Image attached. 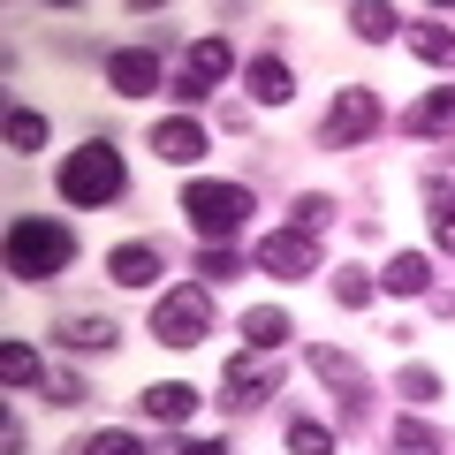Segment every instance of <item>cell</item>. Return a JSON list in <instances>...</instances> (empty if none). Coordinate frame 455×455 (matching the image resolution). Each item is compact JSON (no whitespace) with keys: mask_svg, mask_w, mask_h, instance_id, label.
<instances>
[{"mask_svg":"<svg viewBox=\"0 0 455 455\" xmlns=\"http://www.w3.org/2000/svg\"><path fill=\"white\" fill-rule=\"evenodd\" d=\"M68 266H76V235H68L61 220H46V212L8 220V274H16L23 289H46V281H61Z\"/></svg>","mask_w":455,"mask_h":455,"instance_id":"6da1fadb","label":"cell"},{"mask_svg":"<svg viewBox=\"0 0 455 455\" xmlns=\"http://www.w3.org/2000/svg\"><path fill=\"white\" fill-rule=\"evenodd\" d=\"M53 190H61L76 212L114 205V197L130 190V167H122V152H114V137H84V145L53 167Z\"/></svg>","mask_w":455,"mask_h":455,"instance_id":"7a4b0ae2","label":"cell"},{"mask_svg":"<svg viewBox=\"0 0 455 455\" xmlns=\"http://www.w3.org/2000/svg\"><path fill=\"white\" fill-rule=\"evenodd\" d=\"M182 220L197 228V243H228L251 220V190L243 182H182Z\"/></svg>","mask_w":455,"mask_h":455,"instance_id":"3957f363","label":"cell"},{"mask_svg":"<svg viewBox=\"0 0 455 455\" xmlns=\"http://www.w3.org/2000/svg\"><path fill=\"white\" fill-rule=\"evenodd\" d=\"M212 334V289L197 281V289H167L160 304H152V341H167V349H197V341Z\"/></svg>","mask_w":455,"mask_h":455,"instance_id":"277c9868","label":"cell"},{"mask_svg":"<svg viewBox=\"0 0 455 455\" xmlns=\"http://www.w3.org/2000/svg\"><path fill=\"white\" fill-rule=\"evenodd\" d=\"M379 122H387V107H379L372 84H341L334 107H326V122H319V137L334 152H349V145H364V137H379Z\"/></svg>","mask_w":455,"mask_h":455,"instance_id":"5b68a950","label":"cell"},{"mask_svg":"<svg viewBox=\"0 0 455 455\" xmlns=\"http://www.w3.org/2000/svg\"><path fill=\"white\" fill-rule=\"evenodd\" d=\"M228 68H235V46H228L220 31H212V38H190V46H182V68L167 76V92H175L182 107H197V99H212V92H220V76H228Z\"/></svg>","mask_w":455,"mask_h":455,"instance_id":"8992f818","label":"cell"},{"mask_svg":"<svg viewBox=\"0 0 455 455\" xmlns=\"http://www.w3.org/2000/svg\"><path fill=\"white\" fill-rule=\"evenodd\" d=\"M259 274L311 281V274H319V235H304V228H274V235L259 243Z\"/></svg>","mask_w":455,"mask_h":455,"instance_id":"52a82bcc","label":"cell"},{"mask_svg":"<svg viewBox=\"0 0 455 455\" xmlns=\"http://www.w3.org/2000/svg\"><path fill=\"white\" fill-rule=\"evenodd\" d=\"M274 387H281V357H259V349L235 357V364L220 372V403H228V410H259Z\"/></svg>","mask_w":455,"mask_h":455,"instance_id":"ba28073f","label":"cell"},{"mask_svg":"<svg viewBox=\"0 0 455 455\" xmlns=\"http://www.w3.org/2000/svg\"><path fill=\"white\" fill-rule=\"evenodd\" d=\"M107 84L122 99H152L167 84V68H160V53H152V46H114L107 53Z\"/></svg>","mask_w":455,"mask_h":455,"instance_id":"9c48e42d","label":"cell"},{"mask_svg":"<svg viewBox=\"0 0 455 455\" xmlns=\"http://www.w3.org/2000/svg\"><path fill=\"white\" fill-rule=\"evenodd\" d=\"M114 334H122V326H114L107 311H61V319H53V341H61V349H76V357L114 349Z\"/></svg>","mask_w":455,"mask_h":455,"instance_id":"30bf717a","label":"cell"},{"mask_svg":"<svg viewBox=\"0 0 455 455\" xmlns=\"http://www.w3.org/2000/svg\"><path fill=\"white\" fill-rule=\"evenodd\" d=\"M160 274H167V251L160 243H114L107 251V281H122V289H152Z\"/></svg>","mask_w":455,"mask_h":455,"instance_id":"8fae6325","label":"cell"},{"mask_svg":"<svg viewBox=\"0 0 455 455\" xmlns=\"http://www.w3.org/2000/svg\"><path fill=\"white\" fill-rule=\"evenodd\" d=\"M137 410H145L152 425H190L197 418V387L190 379H152V387L137 395Z\"/></svg>","mask_w":455,"mask_h":455,"instance_id":"7c38bea8","label":"cell"},{"mask_svg":"<svg viewBox=\"0 0 455 455\" xmlns=\"http://www.w3.org/2000/svg\"><path fill=\"white\" fill-rule=\"evenodd\" d=\"M425 212H433V243L455 251V167H433L425 175Z\"/></svg>","mask_w":455,"mask_h":455,"instance_id":"4fadbf2b","label":"cell"},{"mask_svg":"<svg viewBox=\"0 0 455 455\" xmlns=\"http://www.w3.org/2000/svg\"><path fill=\"white\" fill-rule=\"evenodd\" d=\"M152 152H160L167 167H190L197 152H205V130H197L190 114H175V122H160V130H152Z\"/></svg>","mask_w":455,"mask_h":455,"instance_id":"5bb4252c","label":"cell"},{"mask_svg":"<svg viewBox=\"0 0 455 455\" xmlns=\"http://www.w3.org/2000/svg\"><path fill=\"white\" fill-rule=\"evenodd\" d=\"M243 84H251V99H259V107H289V99H296L289 61H274V53H259V61L243 68Z\"/></svg>","mask_w":455,"mask_h":455,"instance_id":"9a60e30c","label":"cell"},{"mask_svg":"<svg viewBox=\"0 0 455 455\" xmlns=\"http://www.w3.org/2000/svg\"><path fill=\"white\" fill-rule=\"evenodd\" d=\"M296 334V319L281 304H259V311H243V341L259 349V357H281V341Z\"/></svg>","mask_w":455,"mask_h":455,"instance_id":"2e32d148","label":"cell"},{"mask_svg":"<svg viewBox=\"0 0 455 455\" xmlns=\"http://www.w3.org/2000/svg\"><path fill=\"white\" fill-rule=\"evenodd\" d=\"M403 130L410 137H455V84H448V92H425L418 107L403 114Z\"/></svg>","mask_w":455,"mask_h":455,"instance_id":"e0dca14e","label":"cell"},{"mask_svg":"<svg viewBox=\"0 0 455 455\" xmlns=\"http://www.w3.org/2000/svg\"><path fill=\"white\" fill-rule=\"evenodd\" d=\"M403 46L418 53L425 68H455V31H448V23H433V16H425V23H403Z\"/></svg>","mask_w":455,"mask_h":455,"instance_id":"ac0fdd59","label":"cell"},{"mask_svg":"<svg viewBox=\"0 0 455 455\" xmlns=\"http://www.w3.org/2000/svg\"><path fill=\"white\" fill-rule=\"evenodd\" d=\"M311 372H319L326 387H349V403H364V364L349 357V349H334V341H319V349H311Z\"/></svg>","mask_w":455,"mask_h":455,"instance_id":"d6986e66","label":"cell"},{"mask_svg":"<svg viewBox=\"0 0 455 455\" xmlns=\"http://www.w3.org/2000/svg\"><path fill=\"white\" fill-rule=\"evenodd\" d=\"M379 289H395V296H425V289H433V259H425V251H395V259L379 266Z\"/></svg>","mask_w":455,"mask_h":455,"instance_id":"ffe728a7","label":"cell"},{"mask_svg":"<svg viewBox=\"0 0 455 455\" xmlns=\"http://www.w3.org/2000/svg\"><path fill=\"white\" fill-rule=\"evenodd\" d=\"M349 31H357L364 46H387V38H403V16L379 8V0H357V8H349Z\"/></svg>","mask_w":455,"mask_h":455,"instance_id":"44dd1931","label":"cell"},{"mask_svg":"<svg viewBox=\"0 0 455 455\" xmlns=\"http://www.w3.org/2000/svg\"><path fill=\"white\" fill-rule=\"evenodd\" d=\"M0 379L8 387H38L46 379V357H38L31 341H0Z\"/></svg>","mask_w":455,"mask_h":455,"instance_id":"7402d4cb","label":"cell"},{"mask_svg":"<svg viewBox=\"0 0 455 455\" xmlns=\"http://www.w3.org/2000/svg\"><path fill=\"white\" fill-rule=\"evenodd\" d=\"M289 455H341V440L319 418H289Z\"/></svg>","mask_w":455,"mask_h":455,"instance_id":"603a6c76","label":"cell"},{"mask_svg":"<svg viewBox=\"0 0 455 455\" xmlns=\"http://www.w3.org/2000/svg\"><path fill=\"white\" fill-rule=\"evenodd\" d=\"M38 145H46V114H38V107H8V152L31 160Z\"/></svg>","mask_w":455,"mask_h":455,"instance_id":"cb8c5ba5","label":"cell"},{"mask_svg":"<svg viewBox=\"0 0 455 455\" xmlns=\"http://www.w3.org/2000/svg\"><path fill=\"white\" fill-rule=\"evenodd\" d=\"M387 448L395 455H448V448H440V433H433V425H418V418H395Z\"/></svg>","mask_w":455,"mask_h":455,"instance_id":"d4e9b609","label":"cell"},{"mask_svg":"<svg viewBox=\"0 0 455 455\" xmlns=\"http://www.w3.org/2000/svg\"><path fill=\"white\" fill-rule=\"evenodd\" d=\"M372 289H379V281L364 274V266H334V304L341 311H364V304H372Z\"/></svg>","mask_w":455,"mask_h":455,"instance_id":"484cf974","label":"cell"},{"mask_svg":"<svg viewBox=\"0 0 455 455\" xmlns=\"http://www.w3.org/2000/svg\"><path fill=\"white\" fill-rule=\"evenodd\" d=\"M197 274H205V289H220V281L243 274V259H235L228 243H205V251H197Z\"/></svg>","mask_w":455,"mask_h":455,"instance_id":"4316f807","label":"cell"},{"mask_svg":"<svg viewBox=\"0 0 455 455\" xmlns=\"http://www.w3.org/2000/svg\"><path fill=\"white\" fill-rule=\"evenodd\" d=\"M76 455H145V440H137V433H122V425H99V433L84 440Z\"/></svg>","mask_w":455,"mask_h":455,"instance_id":"83f0119b","label":"cell"},{"mask_svg":"<svg viewBox=\"0 0 455 455\" xmlns=\"http://www.w3.org/2000/svg\"><path fill=\"white\" fill-rule=\"evenodd\" d=\"M395 395H410V403H440V372H425V364H403V372H395Z\"/></svg>","mask_w":455,"mask_h":455,"instance_id":"f1b7e54d","label":"cell"},{"mask_svg":"<svg viewBox=\"0 0 455 455\" xmlns=\"http://www.w3.org/2000/svg\"><path fill=\"white\" fill-rule=\"evenodd\" d=\"M326 220H334V197H319V190H311V197H296V228H304V235H319Z\"/></svg>","mask_w":455,"mask_h":455,"instance_id":"f546056e","label":"cell"},{"mask_svg":"<svg viewBox=\"0 0 455 455\" xmlns=\"http://www.w3.org/2000/svg\"><path fill=\"white\" fill-rule=\"evenodd\" d=\"M46 403H61V410L84 403V379H76V372H53V379H46Z\"/></svg>","mask_w":455,"mask_h":455,"instance_id":"4dcf8cb0","label":"cell"},{"mask_svg":"<svg viewBox=\"0 0 455 455\" xmlns=\"http://www.w3.org/2000/svg\"><path fill=\"white\" fill-rule=\"evenodd\" d=\"M175 455H228V440H220V433H212V440L190 433V440H175Z\"/></svg>","mask_w":455,"mask_h":455,"instance_id":"1f68e13d","label":"cell"},{"mask_svg":"<svg viewBox=\"0 0 455 455\" xmlns=\"http://www.w3.org/2000/svg\"><path fill=\"white\" fill-rule=\"evenodd\" d=\"M0 448H8V455H23V418H16V410L0 418Z\"/></svg>","mask_w":455,"mask_h":455,"instance_id":"d6a6232c","label":"cell"}]
</instances>
